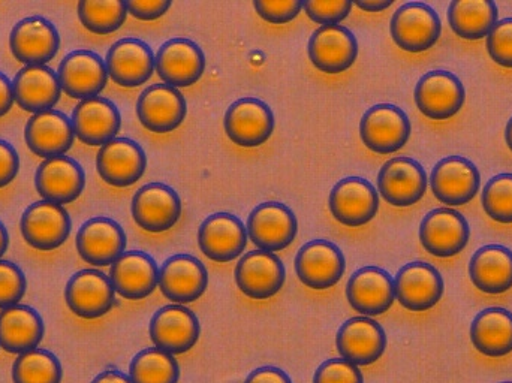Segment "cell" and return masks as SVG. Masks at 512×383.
<instances>
[{
	"label": "cell",
	"instance_id": "obj_1",
	"mask_svg": "<svg viewBox=\"0 0 512 383\" xmlns=\"http://www.w3.org/2000/svg\"><path fill=\"white\" fill-rule=\"evenodd\" d=\"M391 38L408 53H424L435 47L442 35V21L435 8L424 2H408L393 14Z\"/></svg>",
	"mask_w": 512,
	"mask_h": 383
},
{
	"label": "cell",
	"instance_id": "obj_2",
	"mask_svg": "<svg viewBox=\"0 0 512 383\" xmlns=\"http://www.w3.org/2000/svg\"><path fill=\"white\" fill-rule=\"evenodd\" d=\"M412 125L408 114L394 104H376L364 113L360 137L370 152L393 155L408 144Z\"/></svg>",
	"mask_w": 512,
	"mask_h": 383
},
{
	"label": "cell",
	"instance_id": "obj_3",
	"mask_svg": "<svg viewBox=\"0 0 512 383\" xmlns=\"http://www.w3.org/2000/svg\"><path fill=\"white\" fill-rule=\"evenodd\" d=\"M294 265L298 280L315 291L333 288L346 271L342 249L333 241L322 238L303 244L295 256Z\"/></svg>",
	"mask_w": 512,
	"mask_h": 383
},
{
	"label": "cell",
	"instance_id": "obj_4",
	"mask_svg": "<svg viewBox=\"0 0 512 383\" xmlns=\"http://www.w3.org/2000/svg\"><path fill=\"white\" fill-rule=\"evenodd\" d=\"M23 240L32 249L51 252L66 243L72 231V220L63 205L36 201L23 211L20 219Z\"/></svg>",
	"mask_w": 512,
	"mask_h": 383
},
{
	"label": "cell",
	"instance_id": "obj_5",
	"mask_svg": "<svg viewBox=\"0 0 512 383\" xmlns=\"http://www.w3.org/2000/svg\"><path fill=\"white\" fill-rule=\"evenodd\" d=\"M415 104L430 120H448L460 113L466 101V89L453 72L435 69L418 80Z\"/></svg>",
	"mask_w": 512,
	"mask_h": 383
},
{
	"label": "cell",
	"instance_id": "obj_6",
	"mask_svg": "<svg viewBox=\"0 0 512 383\" xmlns=\"http://www.w3.org/2000/svg\"><path fill=\"white\" fill-rule=\"evenodd\" d=\"M246 231L258 250L280 252L291 246L297 237V216L283 202H262L249 214Z\"/></svg>",
	"mask_w": 512,
	"mask_h": 383
},
{
	"label": "cell",
	"instance_id": "obj_7",
	"mask_svg": "<svg viewBox=\"0 0 512 383\" xmlns=\"http://www.w3.org/2000/svg\"><path fill=\"white\" fill-rule=\"evenodd\" d=\"M471 226L460 211L450 207L435 208L421 220L420 241L435 258H453L468 246Z\"/></svg>",
	"mask_w": 512,
	"mask_h": 383
},
{
	"label": "cell",
	"instance_id": "obj_8",
	"mask_svg": "<svg viewBox=\"0 0 512 383\" xmlns=\"http://www.w3.org/2000/svg\"><path fill=\"white\" fill-rule=\"evenodd\" d=\"M149 334L155 348L176 357L197 345L201 336L200 319L182 304H168L150 319Z\"/></svg>",
	"mask_w": 512,
	"mask_h": 383
},
{
	"label": "cell",
	"instance_id": "obj_9",
	"mask_svg": "<svg viewBox=\"0 0 512 383\" xmlns=\"http://www.w3.org/2000/svg\"><path fill=\"white\" fill-rule=\"evenodd\" d=\"M441 271L424 261L409 262L394 277V292L400 306L409 312H427L444 297Z\"/></svg>",
	"mask_w": 512,
	"mask_h": 383
},
{
	"label": "cell",
	"instance_id": "obj_10",
	"mask_svg": "<svg viewBox=\"0 0 512 383\" xmlns=\"http://www.w3.org/2000/svg\"><path fill=\"white\" fill-rule=\"evenodd\" d=\"M66 306L78 318L99 319L116 304V291L110 277L95 268L77 271L66 283Z\"/></svg>",
	"mask_w": 512,
	"mask_h": 383
},
{
	"label": "cell",
	"instance_id": "obj_11",
	"mask_svg": "<svg viewBox=\"0 0 512 383\" xmlns=\"http://www.w3.org/2000/svg\"><path fill=\"white\" fill-rule=\"evenodd\" d=\"M429 186V177L420 162L397 156L382 165L378 193L393 207L406 208L420 202Z\"/></svg>",
	"mask_w": 512,
	"mask_h": 383
},
{
	"label": "cell",
	"instance_id": "obj_12",
	"mask_svg": "<svg viewBox=\"0 0 512 383\" xmlns=\"http://www.w3.org/2000/svg\"><path fill=\"white\" fill-rule=\"evenodd\" d=\"M132 217L144 231L152 234L170 231L182 217L179 193L165 183H149L135 192L131 204Z\"/></svg>",
	"mask_w": 512,
	"mask_h": 383
},
{
	"label": "cell",
	"instance_id": "obj_13",
	"mask_svg": "<svg viewBox=\"0 0 512 383\" xmlns=\"http://www.w3.org/2000/svg\"><path fill=\"white\" fill-rule=\"evenodd\" d=\"M274 114L261 99L242 98L230 105L225 113L227 137L237 146L255 149L270 140L274 132Z\"/></svg>",
	"mask_w": 512,
	"mask_h": 383
},
{
	"label": "cell",
	"instance_id": "obj_14",
	"mask_svg": "<svg viewBox=\"0 0 512 383\" xmlns=\"http://www.w3.org/2000/svg\"><path fill=\"white\" fill-rule=\"evenodd\" d=\"M328 207L337 222L349 228H360L378 214L379 193L363 177H345L331 189Z\"/></svg>",
	"mask_w": 512,
	"mask_h": 383
},
{
	"label": "cell",
	"instance_id": "obj_15",
	"mask_svg": "<svg viewBox=\"0 0 512 383\" xmlns=\"http://www.w3.org/2000/svg\"><path fill=\"white\" fill-rule=\"evenodd\" d=\"M12 56L26 66H45L56 57L60 48L57 27L41 15L23 18L9 35Z\"/></svg>",
	"mask_w": 512,
	"mask_h": 383
},
{
	"label": "cell",
	"instance_id": "obj_16",
	"mask_svg": "<svg viewBox=\"0 0 512 383\" xmlns=\"http://www.w3.org/2000/svg\"><path fill=\"white\" fill-rule=\"evenodd\" d=\"M430 189L442 204L460 207L469 204L481 189L477 165L463 156H447L433 167Z\"/></svg>",
	"mask_w": 512,
	"mask_h": 383
},
{
	"label": "cell",
	"instance_id": "obj_17",
	"mask_svg": "<svg viewBox=\"0 0 512 383\" xmlns=\"http://www.w3.org/2000/svg\"><path fill=\"white\" fill-rule=\"evenodd\" d=\"M155 69L164 84L174 89L191 87L206 71V54L192 39L173 38L156 53Z\"/></svg>",
	"mask_w": 512,
	"mask_h": 383
},
{
	"label": "cell",
	"instance_id": "obj_18",
	"mask_svg": "<svg viewBox=\"0 0 512 383\" xmlns=\"http://www.w3.org/2000/svg\"><path fill=\"white\" fill-rule=\"evenodd\" d=\"M209 286V271L194 255L170 256L159 270V288L173 304L194 303L200 300Z\"/></svg>",
	"mask_w": 512,
	"mask_h": 383
},
{
	"label": "cell",
	"instance_id": "obj_19",
	"mask_svg": "<svg viewBox=\"0 0 512 383\" xmlns=\"http://www.w3.org/2000/svg\"><path fill=\"white\" fill-rule=\"evenodd\" d=\"M246 225L236 214L213 213L198 228V246L210 261L227 264L242 256L248 246Z\"/></svg>",
	"mask_w": 512,
	"mask_h": 383
},
{
	"label": "cell",
	"instance_id": "obj_20",
	"mask_svg": "<svg viewBox=\"0 0 512 383\" xmlns=\"http://www.w3.org/2000/svg\"><path fill=\"white\" fill-rule=\"evenodd\" d=\"M387 334L375 319L355 316L337 331L336 348L340 358L357 367L372 366L387 349Z\"/></svg>",
	"mask_w": 512,
	"mask_h": 383
},
{
	"label": "cell",
	"instance_id": "obj_21",
	"mask_svg": "<svg viewBox=\"0 0 512 383\" xmlns=\"http://www.w3.org/2000/svg\"><path fill=\"white\" fill-rule=\"evenodd\" d=\"M62 92L78 101L96 98L107 87L105 60L95 51L75 50L66 54L57 71Z\"/></svg>",
	"mask_w": 512,
	"mask_h": 383
},
{
	"label": "cell",
	"instance_id": "obj_22",
	"mask_svg": "<svg viewBox=\"0 0 512 383\" xmlns=\"http://www.w3.org/2000/svg\"><path fill=\"white\" fill-rule=\"evenodd\" d=\"M126 244L128 238L120 223L105 216L84 222L75 237L78 255L95 267L113 265L126 252Z\"/></svg>",
	"mask_w": 512,
	"mask_h": 383
},
{
	"label": "cell",
	"instance_id": "obj_23",
	"mask_svg": "<svg viewBox=\"0 0 512 383\" xmlns=\"http://www.w3.org/2000/svg\"><path fill=\"white\" fill-rule=\"evenodd\" d=\"M236 283L242 294L252 300H268L285 285L286 268L276 253L252 250L237 262Z\"/></svg>",
	"mask_w": 512,
	"mask_h": 383
},
{
	"label": "cell",
	"instance_id": "obj_24",
	"mask_svg": "<svg viewBox=\"0 0 512 383\" xmlns=\"http://www.w3.org/2000/svg\"><path fill=\"white\" fill-rule=\"evenodd\" d=\"M186 114L185 96L168 84H152L141 92L137 101L138 120L153 134L176 131L185 122Z\"/></svg>",
	"mask_w": 512,
	"mask_h": 383
},
{
	"label": "cell",
	"instance_id": "obj_25",
	"mask_svg": "<svg viewBox=\"0 0 512 383\" xmlns=\"http://www.w3.org/2000/svg\"><path fill=\"white\" fill-rule=\"evenodd\" d=\"M310 62L325 74L337 75L352 68L358 57V41L342 24L321 26L307 45Z\"/></svg>",
	"mask_w": 512,
	"mask_h": 383
},
{
	"label": "cell",
	"instance_id": "obj_26",
	"mask_svg": "<svg viewBox=\"0 0 512 383\" xmlns=\"http://www.w3.org/2000/svg\"><path fill=\"white\" fill-rule=\"evenodd\" d=\"M147 156L143 147L131 138H116L99 149L96 170L113 188L134 186L146 173Z\"/></svg>",
	"mask_w": 512,
	"mask_h": 383
},
{
	"label": "cell",
	"instance_id": "obj_27",
	"mask_svg": "<svg viewBox=\"0 0 512 383\" xmlns=\"http://www.w3.org/2000/svg\"><path fill=\"white\" fill-rule=\"evenodd\" d=\"M349 306L361 316L384 315L396 301L394 279L384 268L363 267L349 277L346 285Z\"/></svg>",
	"mask_w": 512,
	"mask_h": 383
},
{
	"label": "cell",
	"instance_id": "obj_28",
	"mask_svg": "<svg viewBox=\"0 0 512 383\" xmlns=\"http://www.w3.org/2000/svg\"><path fill=\"white\" fill-rule=\"evenodd\" d=\"M155 62L152 47L137 38L119 39L105 57L108 77L126 89L146 84L155 72Z\"/></svg>",
	"mask_w": 512,
	"mask_h": 383
},
{
	"label": "cell",
	"instance_id": "obj_29",
	"mask_svg": "<svg viewBox=\"0 0 512 383\" xmlns=\"http://www.w3.org/2000/svg\"><path fill=\"white\" fill-rule=\"evenodd\" d=\"M75 137L86 146L102 147L116 140L122 128V114L110 99L96 98L80 101L71 117Z\"/></svg>",
	"mask_w": 512,
	"mask_h": 383
},
{
	"label": "cell",
	"instance_id": "obj_30",
	"mask_svg": "<svg viewBox=\"0 0 512 383\" xmlns=\"http://www.w3.org/2000/svg\"><path fill=\"white\" fill-rule=\"evenodd\" d=\"M35 188L44 201L71 204L86 188V173L80 162L69 156L45 159L36 170Z\"/></svg>",
	"mask_w": 512,
	"mask_h": 383
},
{
	"label": "cell",
	"instance_id": "obj_31",
	"mask_svg": "<svg viewBox=\"0 0 512 383\" xmlns=\"http://www.w3.org/2000/svg\"><path fill=\"white\" fill-rule=\"evenodd\" d=\"M75 138L71 119L57 110L33 114L24 128V140L30 152L44 161L65 156L74 146Z\"/></svg>",
	"mask_w": 512,
	"mask_h": 383
},
{
	"label": "cell",
	"instance_id": "obj_32",
	"mask_svg": "<svg viewBox=\"0 0 512 383\" xmlns=\"http://www.w3.org/2000/svg\"><path fill=\"white\" fill-rule=\"evenodd\" d=\"M108 277L120 297L131 301L144 300L159 286L158 262L149 253L129 250L111 265Z\"/></svg>",
	"mask_w": 512,
	"mask_h": 383
},
{
	"label": "cell",
	"instance_id": "obj_33",
	"mask_svg": "<svg viewBox=\"0 0 512 383\" xmlns=\"http://www.w3.org/2000/svg\"><path fill=\"white\" fill-rule=\"evenodd\" d=\"M15 104L27 113L54 110L62 98L57 72L50 66H24L12 80Z\"/></svg>",
	"mask_w": 512,
	"mask_h": 383
},
{
	"label": "cell",
	"instance_id": "obj_34",
	"mask_svg": "<svg viewBox=\"0 0 512 383\" xmlns=\"http://www.w3.org/2000/svg\"><path fill=\"white\" fill-rule=\"evenodd\" d=\"M45 324L33 307L17 304L0 310V348L21 355L38 348L44 339Z\"/></svg>",
	"mask_w": 512,
	"mask_h": 383
},
{
	"label": "cell",
	"instance_id": "obj_35",
	"mask_svg": "<svg viewBox=\"0 0 512 383\" xmlns=\"http://www.w3.org/2000/svg\"><path fill=\"white\" fill-rule=\"evenodd\" d=\"M469 277L478 291L501 295L512 289V250L502 244L480 247L469 261Z\"/></svg>",
	"mask_w": 512,
	"mask_h": 383
},
{
	"label": "cell",
	"instance_id": "obj_36",
	"mask_svg": "<svg viewBox=\"0 0 512 383\" xmlns=\"http://www.w3.org/2000/svg\"><path fill=\"white\" fill-rule=\"evenodd\" d=\"M471 342L484 357L502 358L512 352V313L502 307L481 310L471 324Z\"/></svg>",
	"mask_w": 512,
	"mask_h": 383
},
{
	"label": "cell",
	"instance_id": "obj_37",
	"mask_svg": "<svg viewBox=\"0 0 512 383\" xmlns=\"http://www.w3.org/2000/svg\"><path fill=\"white\" fill-rule=\"evenodd\" d=\"M448 24L459 38L480 41L487 38L499 21L493 0H453L448 6Z\"/></svg>",
	"mask_w": 512,
	"mask_h": 383
},
{
	"label": "cell",
	"instance_id": "obj_38",
	"mask_svg": "<svg viewBox=\"0 0 512 383\" xmlns=\"http://www.w3.org/2000/svg\"><path fill=\"white\" fill-rule=\"evenodd\" d=\"M129 378L132 383H179L180 366L174 355L147 348L132 358Z\"/></svg>",
	"mask_w": 512,
	"mask_h": 383
},
{
	"label": "cell",
	"instance_id": "obj_39",
	"mask_svg": "<svg viewBox=\"0 0 512 383\" xmlns=\"http://www.w3.org/2000/svg\"><path fill=\"white\" fill-rule=\"evenodd\" d=\"M63 369L59 358L47 349H33L18 355L12 364L14 383H62Z\"/></svg>",
	"mask_w": 512,
	"mask_h": 383
},
{
	"label": "cell",
	"instance_id": "obj_40",
	"mask_svg": "<svg viewBox=\"0 0 512 383\" xmlns=\"http://www.w3.org/2000/svg\"><path fill=\"white\" fill-rule=\"evenodd\" d=\"M126 0H80L78 18L89 32L110 35L117 32L128 18Z\"/></svg>",
	"mask_w": 512,
	"mask_h": 383
},
{
	"label": "cell",
	"instance_id": "obj_41",
	"mask_svg": "<svg viewBox=\"0 0 512 383\" xmlns=\"http://www.w3.org/2000/svg\"><path fill=\"white\" fill-rule=\"evenodd\" d=\"M481 204L490 219L504 225L512 223V173L492 177L481 192Z\"/></svg>",
	"mask_w": 512,
	"mask_h": 383
},
{
	"label": "cell",
	"instance_id": "obj_42",
	"mask_svg": "<svg viewBox=\"0 0 512 383\" xmlns=\"http://www.w3.org/2000/svg\"><path fill=\"white\" fill-rule=\"evenodd\" d=\"M27 291L26 274L14 262L0 259V310L17 306Z\"/></svg>",
	"mask_w": 512,
	"mask_h": 383
},
{
	"label": "cell",
	"instance_id": "obj_43",
	"mask_svg": "<svg viewBox=\"0 0 512 383\" xmlns=\"http://www.w3.org/2000/svg\"><path fill=\"white\" fill-rule=\"evenodd\" d=\"M352 0H306L303 9L310 20L322 26L342 23L351 14Z\"/></svg>",
	"mask_w": 512,
	"mask_h": 383
},
{
	"label": "cell",
	"instance_id": "obj_44",
	"mask_svg": "<svg viewBox=\"0 0 512 383\" xmlns=\"http://www.w3.org/2000/svg\"><path fill=\"white\" fill-rule=\"evenodd\" d=\"M487 53L496 65L512 69V17L498 21L487 36Z\"/></svg>",
	"mask_w": 512,
	"mask_h": 383
},
{
	"label": "cell",
	"instance_id": "obj_45",
	"mask_svg": "<svg viewBox=\"0 0 512 383\" xmlns=\"http://www.w3.org/2000/svg\"><path fill=\"white\" fill-rule=\"evenodd\" d=\"M313 383H364V376L360 367L343 358H331L316 369Z\"/></svg>",
	"mask_w": 512,
	"mask_h": 383
},
{
	"label": "cell",
	"instance_id": "obj_46",
	"mask_svg": "<svg viewBox=\"0 0 512 383\" xmlns=\"http://www.w3.org/2000/svg\"><path fill=\"white\" fill-rule=\"evenodd\" d=\"M254 8L262 20L286 24L303 11V0H254Z\"/></svg>",
	"mask_w": 512,
	"mask_h": 383
},
{
	"label": "cell",
	"instance_id": "obj_47",
	"mask_svg": "<svg viewBox=\"0 0 512 383\" xmlns=\"http://www.w3.org/2000/svg\"><path fill=\"white\" fill-rule=\"evenodd\" d=\"M171 5V0H126L129 14L141 21H155L164 17Z\"/></svg>",
	"mask_w": 512,
	"mask_h": 383
},
{
	"label": "cell",
	"instance_id": "obj_48",
	"mask_svg": "<svg viewBox=\"0 0 512 383\" xmlns=\"http://www.w3.org/2000/svg\"><path fill=\"white\" fill-rule=\"evenodd\" d=\"M20 171V156L8 141L0 140V189L14 182Z\"/></svg>",
	"mask_w": 512,
	"mask_h": 383
},
{
	"label": "cell",
	"instance_id": "obj_49",
	"mask_svg": "<svg viewBox=\"0 0 512 383\" xmlns=\"http://www.w3.org/2000/svg\"><path fill=\"white\" fill-rule=\"evenodd\" d=\"M245 383H292V379L285 370L279 369V367L264 366L249 373Z\"/></svg>",
	"mask_w": 512,
	"mask_h": 383
},
{
	"label": "cell",
	"instance_id": "obj_50",
	"mask_svg": "<svg viewBox=\"0 0 512 383\" xmlns=\"http://www.w3.org/2000/svg\"><path fill=\"white\" fill-rule=\"evenodd\" d=\"M15 104L12 81L0 72V117L6 116Z\"/></svg>",
	"mask_w": 512,
	"mask_h": 383
},
{
	"label": "cell",
	"instance_id": "obj_51",
	"mask_svg": "<svg viewBox=\"0 0 512 383\" xmlns=\"http://www.w3.org/2000/svg\"><path fill=\"white\" fill-rule=\"evenodd\" d=\"M90 383H132L131 378L120 370H105Z\"/></svg>",
	"mask_w": 512,
	"mask_h": 383
},
{
	"label": "cell",
	"instance_id": "obj_52",
	"mask_svg": "<svg viewBox=\"0 0 512 383\" xmlns=\"http://www.w3.org/2000/svg\"><path fill=\"white\" fill-rule=\"evenodd\" d=\"M355 6L367 12H382L393 5L394 0H354Z\"/></svg>",
	"mask_w": 512,
	"mask_h": 383
},
{
	"label": "cell",
	"instance_id": "obj_53",
	"mask_svg": "<svg viewBox=\"0 0 512 383\" xmlns=\"http://www.w3.org/2000/svg\"><path fill=\"white\" fill-rule=\"evenodd\" d=\"M9 247V234L6 226L0 222V259L3 258Z\"/></svg>",
	"mask_w": 512,
	"mask_h": 383
},
{
	"label": "cell",
	"instance_id": "obj_54",
	"mask_svg": "<svg viewBox=\"0 0 512 383\" xmlns=\"http://www.w3.org/2000/svg\"><path fill=\"white\" fill-rule=\"evenodd\" d=\"M505 141H507L508 149L512 152V117L508 120L507 128H505Z\"/></svg>",
	"mask_w": 512,
	"mask_h": 383
},
{
	"label": "cell",
	"instance_id": "obj_55",
	"mask_svg": "<svg viewBox=\"0 0 512 383\" xmlns=\"http://www.w3.org/2000/svg\"><path fill=\"white\" fill-rule=\"evenodd\" d=\"M501 383H512V382H501Z\"/></svg>",
	"mask_w": 512,
	"mask_h": 383
}]
</instances>
